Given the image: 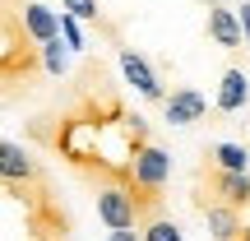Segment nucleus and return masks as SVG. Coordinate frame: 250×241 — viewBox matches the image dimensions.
Segmentation results:
<instances>
[{
	"label": "nucleus",
	"instance_id": "obj_14",
	"mask_svg": "<svg viewBox=\"0 0 250 241\" xmlns=\"http://www.w3.org/2000/svg\"><path fill=\"white\" fill-rule=\"evenodd\" d=\"M65 5V14H74L83 23V19H88V23H98V0H61Z\"/></svg>",
	"mask_w": 250,
	"mask_h": 241
},
{
	"label": "nucleus",
	"instance_id": "obj_15",
	"mask_svg": "<svg viewBox=\"0 0 250 241\" xmlns=\"http://www.w3.org/2000/svg\"><path fill=\"white\" fill-rule=\"evenodd\" d=\"M232 14H236V28H241V37L250 42V0H246V5H236Z\"/></svg>",
	"mask_w": 250,
	"mask_h": 241
},
{
	"label": "nucleus",
	"instance_id": "obj_11",
	"mask_svg": "<svg viewBox=\"0 0 250 241\" xmlns=\"http://www.w3.org/2000/svg\"><path fill=\"white\" fill-rule=\"evenodd\" d=\"M208 158L218 162V172H250V149L246 144H213Z\"/></svg>",
	"mask_w": 250,
	"mask_h": 241
},
{
	"label": "nucleus",
	"instance_id": "obj_4",
	"mask_svg": "<svg viewBox=\"0 0 250 241\" xmlns=\"http://www.w3.org/2000/svg\"><path fill=\"white\" fill-rule=\"evenodd\" d=\"M204 111H208V102H204L199 88L162 93V116H167V125H195V121H204Z\"/></svg>",
	"mask_w": 250,
	"mask_h": 241
},
{
	"label": "nucleus",
	"instance_id": "obj_5",
	"mask_svg": "<svg viewBox=\"0 0 250 241\" xmlns=\"http://www.w3.org/2000/svg\"><path fill=\"white\" fill-rule=\"evenodd\" d=\"M199 214H204V223H208V237L213 241H236L246 232V223H241V209H232V204H223V199H199Z\"/></svg>",
	"mask_w": 250,
	"mask_h": 241
},
{
	"label": "nucleus",
	"instance_id": "obj_3",
	"mask_svg": "<svg viewBox=\"0 0 250 241\" xmlns=\"http://www.w3.org/2000/svg\"><path fill=\"white\" fill-rule=\"evenodd\" d=\"M121 74H125V84H130L134 93H139V98H148V102H162V79L158 74H153V65L144 61L139 51H134V46H121Z\"/></svg>",
	"mask_w": 250,
	"mask_h": 241
},
{
	"label": "nucleus",
	"instance_id": "obj_16",
	"mask_svg": "<svg viewBox=\"0 0 250 241\" xmlns=\"http://www.w3.org/2000/svg\"><path fill=\"white\" fill-rule=\"evenodd\" d=\"M107 241H139V232H134V227H125V232H107Z\"/></svg>",
	"mask_w": 250,
	"mask_h": 241
},
{
	"label": "nucleus",
	"instance_id": "obj_6",
	"mask_svg": "<svg viewBox=\"0 0 250 241\" xmlns=\"http://www.w3.org/2000/svg\"><path fill=\"white\" fill-rule=\"evenodd\" d=\"M19 23H23L28 42L42 46V42H51V37H56V9L37 5V0H23V5H19Z\"/></svg>",
	"mask_w": 250,
	"mask_h": 241
},
{
	"label": "nucleus",
	"instance_id": "obj_12",
	"mask_svg": "<svg viewBox=\"0 0 250 241\" xmlns=\"http://www.w3.org/2000/svg\"><path fill=\"white\" fill-rule=\"evenodd\" d=\"M139 241H186V237H181V227L171 223V218H144Z\"/></svg>",
	"mask_w": 250,
	"mask_h": 241
},
{
	"label": "nucleus",
	"instance_id": "obj_7",
	"mask_svg": "<svg viewBox=\"0 0 250 241\" xmlns=\"http://www.w3.org/2000/svg\"><path fill=\"white\" fill-rule=\"evenodd\" d=\"M208 186H213V195L223 199V204L232 209H246L250 204V172H208Z\"/></svg>",
	"mask_w": 250,
	"mask_h": 241
},
{
	"label": "nucleus",
	"instance_id": "obj_2",
	"mask_svg": "<svg viewBox=\"0 0 250 241\" xmlns=\"http://www.w3.org/2000/svg\"><path fill=\"white\" fill-rule=\"evenodd\" d=\"M0 181H46V167L14 139H0Z\"/></svg>",
	"mask_w": 250,
	"mask_h": 241
},
{
	"label": "nucleus",
	"instance_id": "obj_1",
	"mask_svg": "<svg viewBox=\"0 0 250 241\" xmlns=\"http://www.w3.org/2000/svg\"><path fill=\"white\" fill-rule=\"evenodd\" d=\"M98 218L107 223V232H125V227L144 223V209H139V199H134L130 186L111 181V186H98Z\"/></svg>",
	"mask_w": 250,
	"mask_h": 241
},
{
	"label": "nucleus",
	"instance_id": "obj_9",
	"mask_svg": "<svg viewBox=\"0 0 250 241\" xmlns=\"http://www.w3.org/2000/svg\"><path fill=\"white\" fill-rule=\"evenodd\" d=\"M208 37H213L223 51H241V28H236V14L232 9H223V5H208Z\"/></svg>",
	"mask_w": 250,
	"mask_h": 241
},
{
	"label": "nucleus",
	"instance_id": "obj_17",
	"mask_svg": "<svg viewBox=\"0 0 250 241\" xmlns=\"http://www.w3.org/2000/svg\"><path fill=\"white\" fill-rule=\"evenodd\" d=\"M204 5H218V0H204Z\"/></svg>",
	"mask_w": 250,
	"mask_h": 241
},
{
	"label": "nucleus",
	"instance_id": "obj_13",
	"mask_svg": "<svg viewBox=\"0 0 250 241\" xmlns=\"http://www.w3.org/2000/svg\"><path fill=\"white\" fill-rule=\"evenodd\" d=\"M56 33H61V42L70 46V51H83V28H79V19H74V14H65V9H61V14H56Z\"/></svg>",
	"mask_w": 250,
	"mask_h": 241
},
{
	"label": "nucleus",
	"instance_id": "obj_8",
	"mask_svg": "<svg viewBox=\"0 0 250 241\" xmlns=\"http://www.w3.org/2000/svg\"><path fill=\"white\" fill-rule=\"evenodd\" d=\"M246 102H250V74L232 65V70L223 74V84H218V102L213 107L223 111V116H232V111H241Z\"/></svg>",
	"mask_w": 250,
	"mask_h": 241
},
{
	"label": "nucleus",
	"instance_id": "obj_10",
	"mask_svg": "<svg viewBox=\"0 0 250 241\" xmlns=\"http://www.w3.org/2000/svg\"><path fill=\"white\" fill-rule=\"evenodd\" d=\"M37 61H42V70L51 74V79H61V74L70 70V46L61 42V33H56L51 42H42V46H37Z\"/></svg>",
	"mask_w": 250,
	"mask_h": 241
}]
</instances>
